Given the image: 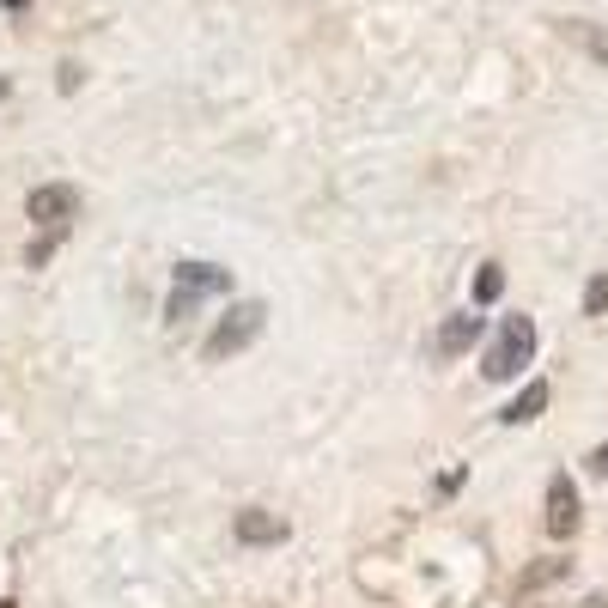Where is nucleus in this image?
Instances as JSON below:
<instances>
[{
  "instance_id": "nucleus-1",
  "label": "nucleus",
  "mask_w": 608,
  "mask_h": 608,
  "mask_svg": "<svg viewBox=\"0 0 608 608\" xmlns=\"http://www.w3.org/2000/svg\"><path fill=\"white\" fill-rule=\"evenodd\" d=\"M529 353H536V323H529V317H505L499 335H493V347H487V359H481L487 384H511V377L529 365Z\"/></svg>"
},
{
  "instance_id": "nucleus-4",
  "label": "nucleus",
  "mask_w": 608,
  "mask_h": 608,
  "mask_svg": "<svg viewBox=\"0 0 608 608\" xmlns=\"http://www.w3.org/2000/svg\"><path fill=\"white\" fill-rule=\"evenodd\" d=\"M31 219L37 225H67L73 213H80V189H73V183H43V189H31Z\"/></svg>"
},
{
  "instance_id": "nucleus-6",
  "label": "nucleus",
  "mask_w": 608,
  "mask_h": 608,
  "mask_svg": "<svg viewBox=\"0 0 608 608\" xmlns=\"http://www.w3.org/2000/svg\"><path fill=\"white\" fill-rule=\"evenodd\" d=\"M475 341H481V317H450L432 335V359H456V353H469Z\"/></svg>"
},
{
  "instance_id": "nucleus-11",
  "label": "nucleus",
  "mask_w": 608,
  "mask_h": 608,
  "mask_svg": "<svg viewBox=\"0 0 608 608\" xmlns=\"http://www.w3.org/2000/svg\"><path fill=\"white\" fill-rule=\"evenodd\" d=\"M584 311L596 317V311H608V274H596L590 286H584Z\"/></svg>"
},
{
  "instance_id": "nucleus-3",
  "label": "nucleus",
  "mask_w": 608,
  "mask_h": 608,
  "mask_svg": "<svg viewBox=\"0 0 608 608\" xmlns=\"http://www.w3.org/2000/svg\"><path fill=\"white\" fill-rule=\"evenodd\" d=\"M262 323H268L262 304H232V311L219 317V329L207 335V359H232V353H244V347L262 335Z\"/></svg>"
},
{
  "instance_id": "nucleus-7",
  "label": "nucleus",
  "mask_w": 608,
  "mask_h": 608,
  "mask_svg": "<svg viewBox=\"0 0 608 608\" xmlns=\"http://www.w3.org/2000/svg\"><path fill=\"white\" fill-rule=\"evenodd\" d=\"M238 542H250V548H262V542H286V523L268 517V511H244V517H238Z\"/></svg>"
},
{
  "instance_id": "nucleus-9",
  "label": "nucleus",
  "mask_w": 608,
  "mask_h": 608,
  "mask_svg": "<svg viewBox=\"0 0 608 608\" xmlns=\"http://www.w3.org/2000/svg\"><path fill=\"white\" fill-rule=\"evenodd\" d=\"M566 37H572V43H584V49H590V55L608 67V37H602L596 25H566Z\"/></svg>"
},
{
  "instance_id": "nucleus-5",
  "label": "nucleus",
  "mask_w": 608,
  "mask_h": 608,
  "mask_svg": "<svg viewBox=\"0 0 608 608\" xmlns=\"http://www.w3.org/2000/svg\"><path fill=\"white\" fill-rule=\"evenodd\" d=\"M578 529V487L572 475H554L548 481V536H572Z\"/></svg>"
},
{
  "instance_id": "nucleus-14",
  "label": "nucleus",
  "mask_w": 608,
  "mask_h": 608,
  "mask_svg": "<svg viewBox=\"0 0 608 608\" xmlns=\"http://www.w3.org/2000/svg\"><path fill=\"white\" fill-rule=\"evenodd\" d=\"M7 92H13V86H7V73H0V98H7Z\"/></svg>"
},
{
  "instance_id": "nucleus-15",
  "label": "nucleus",
  "mask_w": 608,
  "mask_h": 608,
  "mask_svg": "<svg viewBox=\"0 0 608 608\" xmlns=\"http://www.w3.org/2000/svg\"><path fill=\"white\" fill-rule=\"evenodd\" d=\"M0 608H13V602H0Z\"/></svg>"
},
{
  "instance_id": "nucleus-2",
  "label": "nucleus",
  "mask_w": 608,
  "mask_h": 608,
  "mask_svg": "<svg viewBox=\"0 0 608 608\" xmlns=\"http://www.w3.org/2000/svg\"><path fill=\"white\" fill-rule=\"evenodd\" d=\"M213 292H232V274L213 268V262H183V268H177V286H171V304H165V317H171V323L195 317V304L213 298Z\"/></svg>"
},
{
  "instance_id": "nucleus-13",
  "label": "nucleus",
  "mask_w": 608,
  "mask_h": 608,
  "mask_svg": "<svg viewBox=\"0 0 608 608\" xmlns=\"http://www.w3.org/2000/svg\"><path fill=\"white\" fill-rule=\"evenodd\" d=\"M0 7H31V0H0Z\"/></svg>"
},
{
  "instance_id": "nucleus-8",
  "label": "nucleus",
  "mask_w": 608,
  "mask_h": 608,
  "mask_svg": "<svg viewBox=\"0 0 608 608\" xmlns=\"http://www.w3.org/2000/svg\"><path fill=\"white\" fill-rule=\"evenodd\" d=\"M542 408H548V384H529L517 402H505V414H499V420H505V426H523V420H536Z\"/></svg>"
},
{
  "instance_id": "nucleus-12",
  "label": "nucleus",
  "mask_w": 608,
  "mask_h": 608,
  "mask_svg": "<svg viewBox=\"0 0 608 608\" xmlns=\"http://www.w3.org/2000/svg\"><path fill=\"white\" fill-rule=\"evenodd\" d=\"M590 469H596V475L608 481V444H602V450H590Z\"/></svg>"
},
{
  "instance_id": "nucleus-10",
  "label": "nucleus",
  "mask_w": 608,
  "mask_h": 608,
  "mask_svg": "<svg viewBox=\"0 0 608 608\" xmlns=\"http://www.w3.org/2000/svg\"><path fill=\"white\" fill-rule=\"evenodd\" d=\"M499 292H505V268H481L475 274V304H493Z\"/></svg>"
}]
</instances>
